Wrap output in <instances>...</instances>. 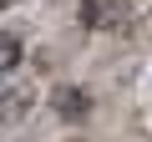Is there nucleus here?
I'll return each mask as SVG.
<instances>
[{
	"mask_svg": "<svg viewBox=\"0 0 152 142\" xmlns=\"http://www.w3.org/2000/svg\"><path fill=\"white\" fill-rule=\"evenodd\" d=\"M91 112V97L81 91V86H66V91H56V117H66V122H81Z\"/></svg>",
	"mask_w": 152,
	"mask_h": 142,
	"instance_id": "1",
	"label": "nucleus"
},
{
	"mask_svg": "<svg viewBox=\"0 0 152 142\" xmlns=\"http://www.w3.org/2000/svg\"><path fill=\"white\" fill-rule=\"evenodd\" d=\"M15 61H20V46H15V41H5V51H0V66H5V71H10Z\"/></svg>",
	"mask_w": 152,
	"mask_h": 142,
	"instance_id": "2",
	"label": "nucleus"
}]
</instances>
